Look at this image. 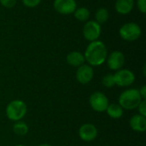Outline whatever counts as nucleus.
I'll use <instances>...</instances> for the list:
<instances>
[{
	"mask_svg": "<svg viewBox=\"0 0 146 146\" xmlns=\"http://www.w3.org/2000/svg\"><path fill=\"white\" fill-rule=\"evenodd\" d=\"M85 60L92 67L100 66L104 63L108 56V50L103 41L96 40L90 42L85 50Z\"/></svg>",
	"mask_w": 146,
	"mask_h": 146,
	"instance_id": "nucleus-1",
	"label": "nucleus"
},
{
	"mask_svg": "<svg viewBox=\"0 0 146 146\" xmlns=\"http://www.w3.org/2000/svg\"><path fill=\"white\" fill-rule=\"evenodd\" d=\"M142 100L139 90L131 88L121 93L118 98V104L123 110H132L137 109Z\"/></svg>",
	"mask_w": 146,
	"mask_h": 146,
	"instance_id": "nucleus-2",
	"label": "nucleus"
},
{
	"mask_svg": "<svg viewBox=\"0 0 146 146\" xmlns=\"http://www.w3.org/2000/svg\"><path fill=\"white\" fill-rule=\"evenodd\" d=\"M27 112V106L22 100H13L6 106L5 113L8 119L13 121H21Z\"/></svg>",
	"mask_w": 146,
	"mask_h": 146,
	"instance_id": "nucleus-3",
	"label": "nucleus"
},
{
	"mask_svg": "<svg viewBox=\"0 0 146 146\" xmlns=\"http://www.w3.org/2000/svg\"><path fill=\"white\" fill-rule=\"evenodd\" d=\"M121 38L128 42H133L139 38L142 34L141 27L135 22H127L122 25L119 30Z\"/></svg>",
	"mask_w": 146,
	"mask_h": 146,
	"instance_id": "nucleus-4",
	"label": "nucleus"
},
{
	"mask_svg": "<svg viewBox=\"0 0 146 146\" xmlns=\"http://www.w3.org/2000/svg\"><path fill=\"white\" fill-rule=\"evenodd\" d=\"M89 104L94 111L102 113L106 111L110 102L104 93L101 92H95L89 98Z\"/></svg>",
	"mask_w": 146,
	"mask_h": 146,
	"instance_id": "nucleus-5",
	"label": "nucleus"
},
{
	"mask_svg": "<svg viewBox=\"0 0 146 146\" xmlns=\"http://www.w3.org/2000/svg\"><path fill=\"white\" fill-rule=\"evenodd\" d=\"M101 32H102L101 25L98 24L96 21H86L82 31L84 38L89 42L98 40L101 35Z\"/></svg>",
	"mask_w": 146,
	"mask_h": 146,
	"instance_id": "nucleus-6",
	"label": "nucleus"
},
{
	"mask_svg": "<svg viewBox=\"0 0 146 146\" xmlns=\"http://www.w3.org/2000/svg\"><path fill=\"white\" fill-rule=\"evenodd\" d=\"M115 86L121 87H127L133 85L135 81V74L129 69L121 68L114 74Z\"/></svg>",
	"mask_w": 146,
	"mask_h": 146,
	"instance_id": "nucleus-7",
	"label": "nucleus"
},
{
	"mask_svg": "<svg viewBox=\"0 0 146 146\" xmlns=\"http://www.w3.org/2000/svg\"><path fill=\"white\" fill-rule=\"evenodd\" d=\"M53 6L57 13L67 15L74 14L77 9V3L75 0H55Z\"/></svg>",
	"mask_w": 146,
	"mask_h": 146,
	"instance_id": "nucleus-8",
	"label": "nucleus"
},
{
	"mask_svg": "<svg viewBox=\"0 0 146 146\" xmlns=\"http://www.w3.org/2000/svg\"><path fill=\"white\" fill-rule=\"evenodd\" d=\"M106 61L110 69L117 71L119 69H121L122 67L124 66L126 62V57L121 51L115 50L107 56Z\"/></svg>",
	"mask_w": 146,
	"mask_h": 146,
	"instance_id": "nucleus-9",
	"label": "nucleus"
},
{
	"mask_svg": "<svg viewBox=\"0 0 146 146\" xmlns=\"http://www.w3.org/2000/svg\"><path fill=\"white\" fill-rule=\"evenodd\" d=\"M94 76V70L89 64H83L77 68L75 77L79 83L81 85H86L92 81Z\"/></svg>",
	"mask_w": 146,
	"mask_h": 146,
	"instance_id": "nucleus-10",
	"label": "nucleus"
},
{
	"mask_svg": "<svg viewBox=\"0 0 146 146\" xmlns=\"http://www.w3.org/2000/svg\"><path fill=\"white\" fill-rule=\"evenodd\" d=\"M98 131L95 125L92 123H85L79 129V136L85 142H92L98 137Z\"/></svg>",
	"mask_w": 146,
	"mask_h": 146,
	"instance_id": "nucleus-11",
	"label": "nucleus"
},
{
	"mask_svg": "<svg viewBox=\"0 0 146 146\" xmlns=\"http://www.w3.org/2000/svg\"><path fill=\"white\" fill-rule=\"evenodd\" d=\"M130 127L138 133H145L146 130V116L139 114L134 115L129 121Z\"/></svg>",
	"mask_w": 146,
	"mask_h": 146,
	"instance_id": "nucleus-12",
	"label": "nucleus"
},
{
	"mask_svg": "<svg viewBox=\"0 0 146 146\" xmlns=\"http://www.w3.org/2000/svg\"><path fill=\"white\" fill-rule=\"evenodd\" d=\"M66 60L68 65L72 67H75V68H79L80 66L85 64V62H86L84 54L76 50L69 52L67 55Z\"/></svg>",
	"mask_w": 146,
	"mask_h": 146,
	"instance_id": "nucleus-13",
	"label": "nucleus"
},
{
	"mask_svg": "<svg viewBox=\"0 0 146 146\" xmlns=\"http://www.w3.org/2000/svg\"><path fill=\"white\" fill-rule=\"evenodd\" d=\"M134 0H116L115 9L121 15H127L133 9Z\"/></svg>",
	"mask_w": 146,
	"mask_h": 146,
	"instance_id": "nucleus-14",
	"label": "nucleus"
},
{
	"mask_svg": "<svg viewBox=\"0 0 146 146\" xmlns=\"http://www.w3.org/2000/svg\"><path fill=\"white\" fill-rule=\"evenodd\" d=\"M106 112L108 115L112 119H120L122 117L124 110L119 105V104H110Z\"/></svg>",
	"mask_w": 146,
	"mask_h": 146,
	"instance_id": "nucleus-15",
	"label": "nucleus"
},
{
	"mask_svg": "<svg viewBox=\"0 0 146 146\" xmlns=\"http://www.w3.org/2000/svg\"><path fill=\"white\" fill-rule=\"evenodd\" d=\"M74 17L80 21H87L90 18V15H91V13H90V10L87 9V8H85V7H80V8H77L74 12Z\"/></svg>",
	"mask_w": 146,
	"mask_h": 146,
	"instance_id": "nucleus-16",
	"label": "nucleus"
},
{
	"mask_svg": "<svg viewBox=\"0 0 146 146\" xmlns=\"http://www.w3.org/2000/svg\"><path fill=\"white\" fill-rule=\"evenodd\" d=\"M29 131V127L27 124L24 121H15V123L13 125V132L19 136H25L27 134Z\"/></svg>",
	"mask_w": 146,
	"mask_h": 146,
	"instance_id": "nucleus-17",
	"label": "nucleus"
},
{
	"mask_svg": "<svg viewBox=\"0 0 146 146\" xmlns=\"http://www.w3.org/2000/svg\"><path fill=\"white\" fill-rule=\"evenodd\" d=\"M109 17H110L109 10L105 8H100L95 13V21L100 25L105 23L109 20Z\"/></svg>",
	"mask_w": 146,
	"mask_h": 146,
	"instance_id": "nucleus-18",
	"label": "nucleus"
},
{
	"mask_svg": "<svg viewBox=\"0 0 146 146\" xmlns=\"http://www.w3.org/2000/svg\"><path fill=\"white\" fill-rule=\"evenodd\" d=\"M102 84L108 88H112L115 86V78H114V74H108L106 75H104L102 79Z\"/></svg>",
	"mask_w": 146,
	"mask_h": 146,
	"instance_id": "nucleus-19",
	"label": "nucleus"
},
{
	"mask_svg": "<svg viewBox=\"0 0 146 146\" xmlns=\"http://www.w3.org/2000/svg\"><path fill=\"white\" fill-rule=\"evenodd\" d=\"M42 0H22L23 4L27 8H35L37 7Z\"/></svg>",
	"mask_w": 146,
	"mask_h": 146,
	"instance_id": "nucleus-20",
	"label": "nucleus"
},
{
	"mask_svg": "<svg viewBox=\"0 0 146 146\" xmlns=\"http://www.w3.org/2000/svg\"><path fill=\"white\" fill-rule=\"evenodd\" d=\"M138 110H139V115H144V116H146V100L145 99H143L140 104H139L138 106Z\"/></svg>",
	"mask_w": 146,
	"mask_h": 146,
	"instance_id": "nucleus-21",
	"label": "nucleus"
},
{
	"mask_svg": "<svg viewBox=\"0 0 146 146\" xmlns=\"http://www.w3.org/2000/svg\"><path fill=\"white\" fill-rule=\"evenodd\" d=\"M0 3L4 8L10 9V8H13L15 5L16 0H0Z\"/></svg>",
	"mask_w": 146,
	"mask_h": 146,
	"instance_id": "nucleus-22",
	"label": "nucleus"
},
{
	"mask_svg": "<svg viewBox=\"0 0 146 146\" xmlns=\"http://www.w3.org/2000/svg\"><path fill=\"white\" fill-rule=\"evenodd\" d=\"M137 7H138L139 10L141 13L145 14L146 0H137Z\"/></svg>",
	"mask_w": 146,
	"mask_h": 146,
	"instance_id": "nucleus-23",
	"label": "nucleus"
},
{
	"mask_svg": "<svg viewBox=\"0 0 146 146\" xmlns=\"http://www.w3.org/2000/svg\"><path fill=\"white\" fill-rule=\"evenodd\" d=\"M139 94L142 98V99H146V86H143L139 90Z\"/></svg>",
	"mask_w": 146,
	"mask_h": 146,
	"instance_id": "nucleus-24",
	"label": "nucleus"
},
{
	"mask_svg": "<svg viewBox=\"0 0 146 146\" xmlns=\"http://www.w3.org/2000/svg\"><path fill=\"white\" fill-rule=\"evenodd\" d=\"M37 146H52L51 145H49V144H41V145H38Z\"/></svg>",
	"mask_w": 146,
	"mask_h": 146,
	"instance_id": "nucleus-25",
	"label": "nucleus"
},
{
	"mask_svg": "<svg viewBox=\"0 0 146 146\" xmlns=\"http://www.w3.org/2000/svg\"><path fill=\"white\" fill-rule=\"evenodd\" d=\"M15 146H25V145H15Z\"/></svg>",
	"mask_w": 146,
	"mask_h": 146,
	"instance_id": "nucleus-26",
	"label": "nucleus"
}]
</instances>
